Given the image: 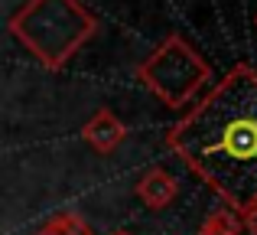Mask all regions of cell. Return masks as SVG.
Returning <instances> with one entry per match:
<instances>
[{"label": "cell", "instance_id": "1", "mask_svg": "<svg viewBox=\"0 0 257 235\" xmlns=\"http://www.w3.org/2000/svg\"><path fill=\"white\" fill-rule=\"evenodd\" d=\"M166 147L228 206H257V69L238 62L166 131Z\"/></svg>", "mask_w": 257, "mask_h": 235}, {"label": "cell", "instance_id": "2", "mask_svg": "<svg viewBox=\"0 0 257 235\" xmlns=\"http://www.w3.org/2000/svg\"><path fill=\"white\" fill-rule=\"evenodd\" d=\"M7 30L43 69L59 72L98 33V17L82 0H26Z\"/></svg>", "mask_w": 257, "mask_h": 235}, {"label": "cell", "instance_id": "3", "mask_svg": "<svg viewBox=\"0 0 257 235\" xmlns=\"http://www.w3.org/2000/svg\"><path fill=\"white\" fill-rule=\"evenodd\" d=\"M137 79L166 108H186L195 98V92L212 79V65L199 56V49L182 33H170L137 65Z\"/></svg>", "mask_w": 257, "mask_h": 235}, {"label": "cell", "instance_id": "4", "mask_svg": "<svg viewBox=\"0 0 257 235\" xmlns=\"http://www.w3.org/2000/svg\"><path fill=\"white\" fill-rule=\"evenodd\" d=\"M124 137H127V127L111 108H98L82 124V140L98 153H114L120 144H124Z\"/></svg>", "mask_w": 257, "mask_h": 235}, {"label": "cell", "instance_id": "5", "mask_svg": "<svg viewBox=\"0 0 257 235\" xmlns=\"http://www.w3.org/2000/svg\"><path fill=\"white\" fill-rule=\"evenodd\" d=\"M134 193H137V199L147 209H166L176 199V193H179V180H176L170 170H163V167H150V170L137 180Z\"/></svg>", "mask_w": 257, "mask_h": 235}, {"label": "cell", "instance_id": "6", "mask_svg": "<svg viewBox=\"0 0 257 235\" xmlns=\"http://www.w3.org/2000/svg\"><path fill=\"white\" fill-rule=\"evenodd\" d=\"M33 235H94V229L88 225L85 216L65 209V212H56V216H52L43 229H36Z\"/></svg>", "mask_w": 257, "mask_h": 235}, {"label": "cell", "instance_id": "7", "mask_svg": "<svg viewBox=\"0 0 257 235\" xmlns=\"http://www.w3.org/2000/svg\"><path fill=\"white\" fill-rule=\"evenodd\" d=\"M241 225H244V222H241L238 212H231V209H215L212 216L202 222L199 235H238Z\"/></svg>", "mask_w": 257, "mask_h": 235}, {"label": "cell", "instance_id": "8", "mask_svg": "<svg viewBox=\"0 0 257 235\" xmlns=\"http://www.w3.org/2000/svg\"><path fill=\"white\" fill-rule=\"evenodd\" d=\"M241 222H244V229L251 232V235H257V206H254V209H247L244 216H241Z\"/></svg>", "mask_w": 257, "mask_h": 235}, {"label": "cell", "instance_id": "9", "mask_svg": "<svg viewBox=\"0 0 257 235\" xmlns=\"http://www.w3.org/2000/svg\"><path fill=\"white\" fill-rule=\"evenodd\" d=\"M111 235H131V232H124V229H117V232H111Z\"/></svg>", "mask_w": 257, "mask_h": 235}, {"label": "cell", "instance_id": "10", "mask_svg": "<svg viewBox=\"0 0 257 235\" xmlns=\"http://www.w3.org/2000/svg\"><path fill=\"white\" fill-rule=\"evenodd\" d=\"M254 23H257V17H254Z\"/></svg>", "mask_w": 257, "mask_h": 235}]
</instances>
